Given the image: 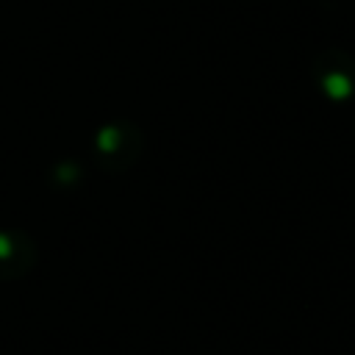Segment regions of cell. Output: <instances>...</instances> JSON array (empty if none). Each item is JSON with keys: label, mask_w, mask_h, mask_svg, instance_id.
I'll list each match as a JSON object with an SVG mask.
<instances>
[{"label": "cell", "mask_w": 355, "mask_h": 355, "mask_svg": "<svg viewBox=\"0 0 355 355\" xmlns=\"http://www.w3.org/2000/svg\"><path fill=\"white\" fill-rule=\"evenodd\" d=\"M36 263V244L19 230H0V280L25 277Z\"/></svg>", "instance_id": "1"}]
</instances>
